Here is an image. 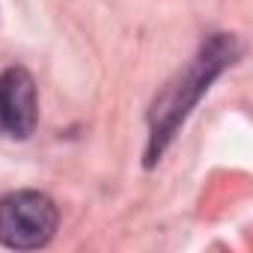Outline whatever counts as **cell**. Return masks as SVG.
<instances>
[{
  "mask_svg": "<svg viewBox=\"0 0 253 253\" xmlns=\"http://www.w3.org/2000/svg\"><path fill=\"white\" fill-rule=\"evenodd\" d=\"M238 51L241 48H238L235 36H229V33L209 36L200 45V51L188 60V66L161 89V95L155 98V104L149 110L146 167H152L167 152V146L179 134V128L191 116V110L200 104V98L209 92V86L235 63Z\"/></svg>",
  "mask_w": 253,
  "mask_h": 253,
  "instance_id": "cell-1",
  "label": "cell"
},
{
  "mask_svg": "<svg viewBox=\"0 0 253 253\" xmlns=\"http://www.w3.org/2000/svg\"><path fill=\"white\" fill-rule=\"evenodd\" d=\"M60 226L57 203L42 191H12L0 197V244L9 250H39Z\"/></svg>",
  "mask_w": 253,
  "mask_h": 253,
  "instance_id": "cell-2",
  "label": "cell"
},
{
  "mask_svg": "<svg viewBox=\"0 0 253 253\" xmlns=\"http://www.w3.org/2000/svg\"><path fill=\"white\" fill-rule=\"evenodd\" d=\"M39 122L36 81L27 69L9 66L0 72V134L9 140H24Z\"/></svg>",
  "mask_w": 253,
  "mask_h": 253,
  "instance_id": "cell-3",
  "label": "cell"
}]
</instances>
